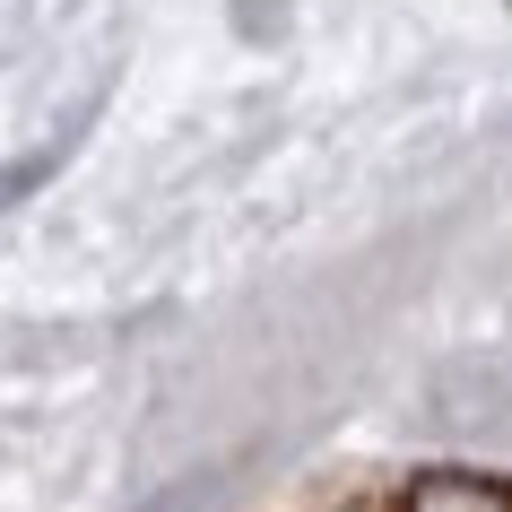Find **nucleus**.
<instances>
[{
	"mask_svg": "<svg viewBox=\"0 0 512 512\" xmlns=\"http://www.w3.org/2000/svg\"><path fill=\"white\" fill-rule=\"evenodd\" d=\"M35 174H44V165H0V209H9L18 191H35Z\"/></svg>",
	"mask_w": 512,
	"mask_h": 512,
	"instance_id": "obj_1",
	"label": "nucleus"
}]
</instances>
